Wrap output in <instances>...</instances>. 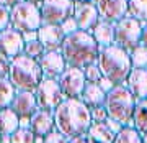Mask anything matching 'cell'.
Returning a JSON list of instances; mask_svg holds the SVG:
<instances>
[{
	"label": "cell",
	"mask_w": 147,
	"mask_h": 143,
	"mask_svg": "<svg viewBox=\"0 0 147 143\" xmlns=\"http://www.w3.org/2000/svg\"><path fill=\"white\" fill-rule=\"evenodd\" d=\"M53 115L56 130L67 138L85 135L90 125L93 123L92 115H90V109L79 97L64 99L53 110Z\"/></svg>",
	"instance_id": "6da1fadb"
},
{
	"label": "cell",
	"mask_w": 147,
	"mask_h": 143,
	"mask_svg": "<svg viewBox=\"0 0 147 143\" xmlns=\"http://www.w3.org/2000/svg\"><path fill=\"white\" fill-rule=\"evenodd\" d=\"M61 54L64 56V61L67 66L84 69L92 63H96L100 46L96 44L90 31L75 30L70 35H65L61 46Z\"/></svg>",
	"instance_id": "7a4b0ae2"
},
{
	"label": "cell",
	"mask_w": 147,
	"mask_h": 143,
	"mask_svg": "<svg viewBox=\"0 0 147 143\" xmlns=\"http://www.w3.org/2000/svg\"><path fill=\"white\" fill-rule=\"evenodd\" d=\"M96 64L100 68L101 74L105 79H108L113 84H124L127 76L131 73V59L129 53L121 49L116 44L106 48H100V53L96 58Z\"/></svg>",
	"instance_id": "3957f363"
},
{
	"label": "cell",
	"mask_w": 147,
	"mask_h": 143,
	"mask_svg": "<svg viewBox=\"0 0 147 143\" xmlns=\"http://www.w3.org/2000/svg\"><path fill=\"white\" fill-rule=\"evenodd\" d=\"M136 105V97L129 92L124 84L113 86L105 97V107L108 118L116 122L121 127H126L132 123V112Z\"/></svg>",
	"instance_id": "277c9868"
},
{
	"label": "cell",
	"mask_w": 147,
	"mask_h": 143,
	"mask_svg": "<svg viewBox=\"0 0 147 143\" xmlns=\"http://www.w3.org/2000/svg\"><path fill=\"white\" fill-rule=\"evenodd\" d=\"M7 79L11 82L15 90L34 92L42 79V73L36 59L28 58L25 54H18L13 59H10Z\"/></svg>",
	"instance_id": "5b68a950"
},
{
	"label": "cell",
	"mask_w": 147,
	"mask_h": 143,
	"mask_svg": "<svg viewBox=\"0 0 147 143\" xmlns=\"http://www.w3.org/2000/svg\"><path fill=\"white\" fill-rule=\"evenodd\" d=\"M41 25V13L38 5L20 0L15 7L10 8V27L16 31H38Z\"/></svg>",
	"instance_id": "8992f818"
},
{
	"label": "cell",
	"mask_w": 147,
	"mask_h": 143,
	"mask_svg": "<svg viewBox=\"0 0 147 143\" xmlns=\"http://www.w3.org/2000/svg\"><path fill=\"white\" fill-rule=\"evenodd\" d=\"M115 28V38L113 44L119 46L124 51H131L137 44H141V35H142V23L137 21L132 16H124L119 21L113 23Z\"/></svg>",
	"instance_id": "52a82bcc"
},
{
	"label": "cell",
	"mask_w": 147,
	"mask_h": 143,
	"mask_svg": "<svg viewBox=\"0 0 147 143\" xmlns=\"http://www.w3.org/2000/svg\"><path fill=\"white\" fill-rule=\"evenodd\" d=\"M74 0H42L39 5L42 25H62L72 16Z\"/></svg>",
	"instance_id": "ba28073f"
},
{
	"label": "cell",
	"mask_w": 147,
	"mask_h": 143,
	"mask_svg": "<svg viewBox=\"0 0 147 143\" xmlns=\"http://www.w3.org/2000/svg\"><path fill=\"white\" fill-rule=\"evenodd\" d=\"M34 95H36L38 109H44V110H54L65 99L57 79H49V77L41 79L34 90Z\"/></svg>",
	"instance_id": "9c48e42d"
},
{
	"label": "cell",
	"mask_w": 147,
	"mask_h": 143,
	"mask_svg": "<svg viewBox=\"0 0 147 143\" xmlns=\"http://www.w3.org/2000/svg\"><path fill=\"white\" fill-rule=\"evenodd\" d=\"M57 82L61 86V90H62L65 99L80 97L85 84H87L85 76H84V69L74 68V66H67V68L64 69V73L59 76Z\"/></svg>",
	"instance_id": "30bf717a"
},
{
	"label": "cell",
	"mask_w": 147,
	"mask_h": 143,
	"mask_svg": "<svg viewBox=\"0 0 147 143\" xmlns=\"http://www.w3.org/2000/svg\"><path fill=\"white\" fill-rule=\"evenodd\" d=\"M72 18L79 30L90 31L98 23L100 15H98V10L93 2H74Z\"/></svg>",
	"instance_id": "8fae6325"
},
{
	"label": "cell",
	"mask_w": 147,
	"mask_h": 143,
	"mask_svg": "<svg viewBox=\"0 0 147 143\" xmlns=\"http://www.w3.org/2000/svg\"><path fill=\"white\" fill-rule=\"evenodd\" d=\"M100 20L116 23L127 16V0H93Z\"/></svg>",
	"instance_id": "7c38bea8"
},
{
	"label": "cell",
	"mask_w": 147,
	"mask_h": 143,
	"mask_svg": "<svg viewBox=\"0 0 147 143\" xmlns=\"http://www.w3.org/2000/svg\"><path fill=\"white\" fill-rule=\"evenodd\" d=\"M38 64L41 68L42 77H49V79H59V76L67 68L61 51H44L42 56L38 59Z\"/></svg>",
	"instance_id": "4fadbf2b"
},
{
	"label": "cell",
	"mask_w": 147,
	"mask_h": 143,
	"mask_svg": "<svg viewBox=\"0 0 147 143\" xmlns=\"http://www.w3.org/2000/svg\"><path fill=\"white\" fill-rule=\"evenodd\" d=\"M23 46L25 41L20 31L13 30L11 27L0 31V53L8 59H13L15 56L23 53Z\"/></svg>",
	"instance_id": "5bb4252c"
},
{
	"label": "cell",
	"mask_w": 147,
	"mask_h": 143,
	"mask_svg": "<svg viewBox=\"0 0 147 143\" xmlns=\"http://www.w3.org/2000/svg\"><path fill=\"white\" fill-rule=\"evenodd\" d=\"M10 109L16 114L18 118H30L38 110V102H36L34 92L16 90L13 99H11Z\"/></svg>",
	"instance_id": "9a60e30c"
},
{
	"label": "cell",
	"mask_w": 147,
	"mask_h": 143,
	"mask_svg": "<svg viewBox=\"0 0 147 143\" xmlns=\"http://www.w3.org/2000/svg\"><path fill=\"white\" fill-rule=\"evenodd\" d=\"M64 36L61 25H41L38 28V41L42 44L44 51H59Z\"/></svg>",
	"instance_id": "2e32d148"
},
{
	"label": "cell",
	"mask_w": 147,
	"mask_h": 143,
	"mask_svg": "<svg viewBox=\"0 0 147 143\" xmlns=\"http://www.w3.org/2000/svg\"><path fill=\"white\" fill-rule=\"evenodd\" d=\"M30 128L34 133V137L44 138L51 132L56 130L54 127V115L53 110H44V109H38L31 117H30Z\"/></svg>",
	"instance_id": "e0dca14e"
},
{
	"label": "cell",
	"mask_w": 147,
	"mask_h": 143,
	"mask_svg": "<svg viewBox=\"0 0 147 143\" xmlns=\"http://www.w3.org/2000/svg\"><path fill=\"white\" fill-rule=\"evenodd\" d=\"M124 86L136 97V101L137 99H147V68H132Z\"/></svg>",
	"instance_id": "ac0fdd59"
},
{
	"label": "cell",
	"mask_w": 147,
	"mask_h": 143,
	"mask_svg": "<svg viewBox=\"0 0 147 143\" xmlns=\"http://www.w3.org/2000/svg\"><path fill=\"white\" fill-rule=\"evenodd\" d=\"M90 35L93 36L96 44L100 48H106L113 44V38H115V28L113 23L105 20H98V23L90 30Z\"/></svg>",
	"instance_id": "d6986e66"
},
{
	"label": "cell",
	"mask_w": 147,
	"mask_h": 143,
	"mask_svg": "<svg viewBox=\"0 0 147 143\" xmlns=\"http://www.w3.org/2000/svg\"><path fill=\"white\" fill-rule=\"evenodd\" d=\"M105 97L106 92L101 89L98 84H93V82H87L80 94V101L84 102L88 109H93V107H100L105 104Z\"/></svg>",
	"instance_id": "ffe728a7"
},
{
	"label": "cell",
	"mask_w": 147,
	"mask_h": 143,
	"mask_svg": "<svg viewBox=\"0 0 147 143\" xmlns=\"http://www.w3.org/2000/svg\"><path fill=\"white\" fill-rule=\"evenodd\" d=\"M88 143H113L115 132L108 127V123H92L85 133Z\"/></svg>",
	"instance_id": "44dd1931"
},
{
	"label": "cell",
	"mask_w": 147,
	"mask_h": 143,
	"mask_svg": "<svg viewBox=\"0 0 147 143\" xmlns=\"http://www.w3.org/2000/svg\"><path fill=\"white\" fill-rule=\"evenodd\" d=\"M20 127V118L10 107L0 109V137H10L16 128Z\"/></svg>",
	"instance_id": "7402d4cb"
},
{
	"label": "cell",
	"mask_w": 147,
	"mask_h": 143,
	"mask_svg": "<svg viewBox=\"0 0 147 143\" xmlns=\"http://www.w3.org/2000/svg\"><path fill=\"white\" fill-rule=\"evenodd\" d=\"M132 127L141 135L147 132V99L136 101L134 112H132Z\"/></svg>",
	"instance_id": "603a6c76"
},
{
	"label": "cell",
	"mask_w": 147,
	"mask_h": 143,
	"mask_svg": "<svg viewBox=\"0 0 147 143\" xmlns=\"http://www.w3.org/2000/svg\"><path fill=\"white\" fill-rule=\"evenodd\" d=\"M127 16L136 18L142 25L147 23V0H127Z\"/></svg>",
	"instance_id": "cb8c5ba5"
},
{
	"label": "cell",
	"mask_w": 147,
	"mask_h": 143,
	"mask_svg": "<svg viewBox=\"0 0 147 143\" xmlns=\"http://www.w3.org/2000/svg\"><path fill=\"white\" fill-rule=\"evenodd\" d=\"M113 143H142L141 133L137 132L132 125L121 127L119 130L115 133V140H113Z\"/></svg>",
	"instance_id": "d4e9b609"
},
{
	"label": "cell",
	"mask_w": 147,
	"mask_h": 143,
	"mask_svg": "<svg viewBox=\"0 0 147 143\" xmlns=\"http://www.w3.org/2000/svg\"><path fill=\"white\" fill-rule=\"evenodd\" d=\"M15 87L11 86V82L8 79H0V109H7L10 107L11 99L15 95Z\"/></svg>",
	"instance_id": "484cf974"
},
{
	"label": "cell",
	"mask_w": 147,
	"mask_h": 143,
	"mask_svg": "<svg viewBox=\"0 0 147 143\" xmlns=\"http://www.w3.org/2000/svg\"><path fill=\"white\" fill-rule=\"evenodd\" d=\"M129 59H131L132 68H147V48L142 46V44H137L134 49L129 51Z\"/></svg>",
	"instance_id": "4316f807"
},
{
	"label": "cell",
	"mask_w": 147,
	"mask_h": 143,
	"mask_svg": "<svg viewBox=\"0 0 147 143\" xmlns=\"http://www.w3.org/2000/svg\"><path fill=\"white\" fill-rule=\"evenodd\" d=\"M10 143H36V137L31 132V128L18 127L10 135Z\"/></svg>",
	"instance_id": "83f0119b"
},
{
	"label": "cell",
	"mask_w": 147,
	"mask_h": 143,
	"mask_svg": "<svg viewBox=\"0 0 147 143\" xmlns=\"http://www.w3.org/2000/svg\"><path fill=\"white\" fill-rule=\"evenodd\" d=\"M42 53H44V48H42V44L36 40H31V41H25V46H23V53L25 56H28V58L31 59H39L42 56Z\"/></svg>",
	"instance_id": "f1b7e54d"
},
{
	"label": "cell",
	"mask_w": 147,
	"mask_h": 143,
	"mask_svg": "<svg viewBox=\"0 0 147 143\" xmlns=\"http://www.w3.org/2000/svg\"><path fill=\"white\" fill-rule=\"evenodd\" d=\"M84 76H85V81H87V82H93V84H98L100 79L103 77V74H101V71H100V68H98L96 63H92V64H88V66H85Z\"/></svg>",
	"instance_id": "f546056e"
},
{
	"label": "cell",
	"mask_w": 147,
	"mask_h": 143,
	"mask_svg": "<svg viewBox=\"0 0 147 143\" xmlns=\"http://www.w3.org/2000/svg\"><path fill=\"white\" fill-rule=\"evenodd\" d=\"M90 115H92V122L93 123H105L108 120V114H106L103 105L90 109Z\"/></svg>",
	"instance_id": "4dcf8cb0"
},
{
	"label": "cell",
	"mask_w": 147,
	"mask_h": 143,
	"mask_svg": "<svg viewBox=\"0 0 147 143\" xmlns=\"http://www.w3.org/2000/svg\"><path fill=\"white\" fill-rule=\"evenodd\" d=\"M67 140H69L67 137H64L62 133L54 130V132H51L49 135H46L42 138V143H67Z\"/></svg>",
	"instance_id": "1f68e13d"
},
{
	"label": "cell",
	"mask_w": 147,
	"mask_h": 143,
	"mask_svg": "<svg viewBox=\"0 0 147 143\" xmlns=\"http://www.w3.org/2000/svg\"><path fill=\"white\" fill-rule=\"evenodd\" d=\"M10 27V10L0 5V31Z\"/></svg>",
	"instance_id": "d6a6232c"
},
{
	"label": "cell",
	"mask_w": 147,
	"mask_h": 143,
	"mask_svg": "<svg viewBox=\"0 0 147 143\" xmlns=\"http://www.w3.org/2000/svg\"><path fill=\"white\" fill-rule=\"evenodd\" d=\"M8 68H10V59L0 53V79H5L8 76Z\"/></svg>",
	"instance_id": "836d02e7"
},
{
	"label": "cell",
	"mask_w": 147,
	"mask_h": 143,
	"mask_svg": "<svg viewBox=\"0 0 147 143\" xmlns=\"http://www.w3.org/2000/svg\"><path fill=\"white\" fill-rule=\"evenodd\" d=\"M61 28H62L64 35H70V33H74L75 30H79V28H77V25H75V21H74L72 16H70V18H67V20L64 21L62 25H61Z\"/></svg>",
	"instance_id": "e575fe53"
},
{
	"label": "cell",
	"mask_w": 147,
	"mask_h": 143,
	"mask_svg": "<svg viewBox=\"0 0 147 143\" xmlns=\"http://www.w3.org/2000/svg\"><path fill=\"white\" fill-rule=\"evenodd\" d=\"M98 86H100V87H101L103 90H105V92H108V90H110V89H111V87H113L115 84H113V82H110L108 79H105V77H101V79H100V82H98Z\"/></svg>",
	"instance_id": "d590c367"
},
{
	"label": "cell",
	"mask_w": 147,
	"mask_h": 143,
	"mask_svg": "<svg viewBox=\"0 0 147 143\" xmlns=\"http://www.w3.org/2000/svg\"><path fill=\"white\" fill-rule=\"evenodd\" d=\"M21 36H23V41H31L38 38V31H25L21 33Z\"/></svg>",
	"instance_id": "8d00e7d4"
},
{
	"label": "cell",
	"mask_w": 147,
	"mask_h": 143,
	"mask_svg": "<svg viewBox=\"0 0 147 143\" xmlns=\"http://www.w3.org/2000/svg\"><path fill=\"white\" fill-rule=\"evenodd\" d=\"M20 0H0V5L2 7H5V8H8L10 10L11 7H15L16 3H18Z\"/></svg>",
	"instance_id": "74e56055"
},
{
	"label": "cell",
	"mask_w": 147,
	"mask_h": 143,
	"mask_svg": "<svg viewBox=\"0 0 147 143\" xmlns=\"http://www.w3.org/2000/svg\"><path fill=\"white\" fill-rule=\"evenodd\" d=\"M141 44L147 48V23L142 25V35H141Z\"/></svg>",
	"instance_id": "f35d334b"
},
{
	"label": "cell",
	"mask_w": 147,
	"mask_h": 143,
	"mask_svg": "<svg viewBox=\"0 0 147 143\" xmlns=\"http://www.w3.org/2000/svg\"><path fill=\"white\" fill-rule=\"evenodd\" d=\"M67 143H88V142H87L85 135H79V137H72V138H69Z\"/></svg>",
	"instance_id": "ab89813d"
},
{
	"label": "cell",
	"mask_w": 147,
	"mask_h": 143,
	"mask_svg": "<svg viewBox=\"0 0 147 143\" xmlns=\"http://www.w3.org/2000/svg\"><path fill=\"white\" fill-rule=\"evenodd\" d=\"M23 2H28V3H33V5H38V7H39L42 0H23Z\"/></svg>",
	"instance_id": "60d3db41"
},
{
	"label": "cell",
	"mask_w": 147,
	"mask_h": 143,
	"mask_svg": "<svg viewBox=\"0 0 147 143\" xmlns=\"http://www.w3.org/2000/svg\"><path fill=\"white\" fill-rule=\"evenodd\" d=\"M141 140H142V143H147V132L141 135Z\"/></svg>",
	"instance_id": "b9f144b4"
},
{
	"label": "cell",
	"mask_w": 147,
	"mask_h": 143,
	"mask_svg": "<svg viewBox=\"0 0 147 143\" xmlns=\"http://www.w3.org/2000/svg\"><path fill=\"white\" fill-rule=\"evenodd\" d=\"M74 2H93V0H74Z\"/></svg>",
	"instance_id": "7bdbcfd3"
},
{
	"label": "cell",
	"mask_w": 147,
	"mask_h": 143,
	"mask_svg": "<svg viewBox=\"0 0 147 143\" xmlns=\"http://www.w3.org/2000/svg\"><path fill=\"white\" fill-rule=\"evenodd\" d=\"M0 140H2V137H0Z\"/></svg>",
	"instance_id": "ee69618b"
}]
</instances>
